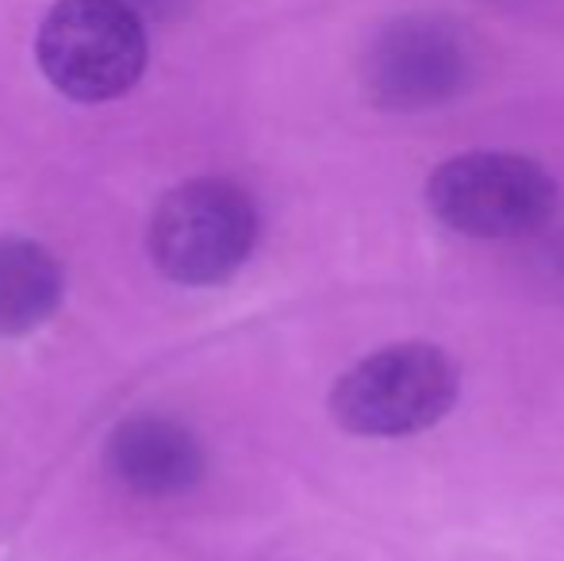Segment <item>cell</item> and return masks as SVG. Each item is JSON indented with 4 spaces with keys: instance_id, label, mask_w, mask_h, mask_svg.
Masks as SVG:
<instances>
[{
    "instance_id": "obj_3",
    "label": "cell",
    "mask_w": 564,
    "mask_h": 561,
    "mask_svg": "<svg viewBox=\"0 0 564 561\" xmlns=\"http://www.w3.org/2000/svg\"><path fill=\"white\" fill-rule=\"evenodd\" d=\"M39 66L85 105L116 100L147 69V31L123 0H58L39 28Z\"/></svg>"
},
{
    "instance_id": "obj_1",
    "label": "cell",
    "mask_w": 564,
    "mask_h": 561,
    "mask_svg": "<svg viewBox=\"0 0 564 561\" xmlns=\"http://www.w3.org/2000/svg\"><path fill=\"white\" fill-rule=\"evenodd\" d=\"M460 400V369L438 343H392L338 377L330 416L361 439H408L438 427Z\"/></svg>"
},
{
    "instance_id": "obj_6",
    "label": "cell",
    "mask_w": 564,
    "mask_h": 561,
    "mask_svg": "<svg viewBox=\"0 0 564 561\" xmlns=\"http://www.w3.org/2000/svg\"><path fill=\"white\" fill-rule=\"evenodd\" d=\"M108 465L142 496H177L204 473V450L188 427L162 416H134L112 434Z\"/></svg>"
},
{
    "instance_id": "obj_8",
    "label": "cell",
    "mask_w": 564,
    "mask_h": 561,
    "mask_svg": "<svg viewBox=\"0 0 564 561\" xmlns=\"http://www.w3.org/2000/svg\"><path fill=\"white\" fill-rule=\"evenodd\" d=\"M123 4L131 8L139 20H142V15H158V20H165V15H177L188 0H123Z\"/></svg>"
},
{
    "instance_id": "obj_4",
    "label": "cell",
    "mask_w": 564,
    "mask_h": 561,
    "mask_svg": "<svg viewBox=\"0 0 564 561\" xmlns=\"http://www.w3.org/2000/svg\"><path fill=\"white\" fill-rule=\"evenodd\" d=\"M258 242V208L235 181L200 177L173 188L150 219V258L181 284H219Z\"/></svg>"
},
{
    "instance_id": "obj_7",
    "label": "cell",
    "mask_w": 564,
    "mask_h": 561,
    "mask_svg": "<svg viewBox=\"0 0 564 561\" xmlns=\"http://www.w3.org/2000/svg\"><path fill=\"white\" fill-rule=\"evenodd\" d=\"M62 266L43 242L0 239V335L43 327L62 304Z\"/></svg>"
},
{
    "instance_id": "obj_5",
    "label": "cell",
    "mask_w": 564,
    "mask_h": 561,
    "mask_svg": "<svg viewBox=\"0 0 564 561\" xmlns=\"http://www.w3.org/2000/svg\"><path fill=\"white\" fill-rule=\"evenodd\" d=\"M473 82V46L442 15L392 20L365 54L369 97L388 112H426L460 97Z\"/></svg>"
},
{
    "instance_id": "obj_2",
    "label": "cell",
    "mask_w": 564,
    "mask_h": 561,
    "mask_svg": "<svg viewBox=\"0 0 564 561\" xmlns=\"http://www.w3.org/2000/svg\"><path fill=\"white\" fill-rule=\"evenodd\" d=\"M557 201L553 173L511 150L446 158L426 181L434 219L465 239H527L550 224Z\"/></svg>"
}]
</instances>
